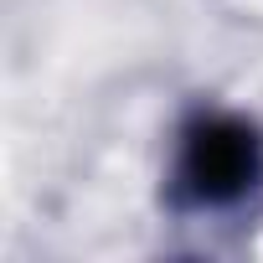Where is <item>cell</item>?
<instances>
[{
  "mask_svg": "<svg viewBox=\"0 0 263 263\" xmlns=\"http://www.w3.org/2000/svg\"><path fill=\"white\" fill-rule=\"evenodd\" d=\"M258 171V150L253 135L237 124H206L191 135V155H186V176L196 186V196L217 201V196H237Z\"/></svg>",
  "mask_w": 263,
  "mask_h": 263,
  "instance_id": "obj_1",
  "label": "cell"
}]
</instances>
